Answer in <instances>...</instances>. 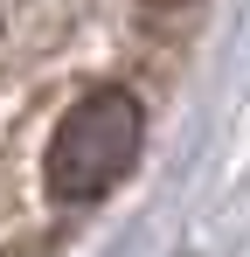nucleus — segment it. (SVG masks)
Segmentation results:
<instances>
[{
	"label": "nucleus",
	"instance_id": "obj_1",
	"mask_svg": "<svg viewBox=\"0 0 250 257\" xmlns=\"http://www.w3.org/2000/svg\"><path fill=\"white\" fill-rule=\"evenodd\" d=\"M139 132H146V118H139V97L132 90L104 84V90H90V97H77L63 111L56 139H49V160H42L49 195L56 202H97L139 160Z\"/></svg>",
	"mask_w": 250,
	"mask_h": 257
},
{
	"label": "nucleus",
	"instance_id": "obj_2",
	"mask_svg": "<svg viewBox=\"0 0 250 257\" xmlns=\"http://www.w3.org/2000/svg\"><path fill=\"white\" fill-rule=\"evenodd\" d=\"M146 7H181V0H146Z\"/></svg>",
	"mask_w": 250,
	"mask_h": 257
}]
</instances>
